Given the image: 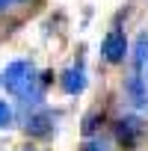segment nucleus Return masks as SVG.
<instances>
[{"mask_svg":"<svg viewBox=\"0 0 148 151\" xmlns=\"http://www.w3.org/2000/svg\"><path fill=\"white\" fill-rule=\"evenodd\" d=\"M3 83H6V89H9L12 95H21L27 104H30V98H33V104H36V101L42 98V89H45V80L36 77V68H33L27 59H15V62L6 65Z\"/></svg>","mask_w":148,"mask_h":151,"instance_id":"obj_1","label":"nucleus"},{"mask_svg":"<svg viewBox=\"0 0 148 151\" xmlns=\"http://www.w3.org/2000/svg\"><path fill=\"white\" fill-rule=\"evenodd\" d=\"M101 53H104V59L113 62V65L124 62V59H127V39H124V33H119V30L107 33V36H104V45H101Z\"/></svg>","mask_w":148,"mask_h":151,"instance_id":"obj_2","label":"nucleus"},{"mask_svg":"<svg viewBox=\"0 0 148 151\" xmlns=\"http://www.w3.org/2000/svg\"><path fill=\"white\" fill-rule=\"evenodd\" d=\"M59 83H62V89H65L68 95H80V92L86 89V71H83V65L65 68L62 77H59Z\"/></svg>","mask_w":148,"mask_h":151,"instance_id":"obj_3","label":"nucleus"},{"mask_svg":"<svg viewBox=\"0 0 148 151\" xmlns=\"http://www.w3.org/2000/svg\"><path fill=\"white\" fill-rule=\"evenodd\" d=\"M139 133H142L139 119H121V122L116 124V136H119V142H121L124 148H133L136 139H139Z\"/></svg>","mask_w":148,"mask_h":151,"instance_id":"obj_4","label":"nucleus"},{"mask_svg":"<svg viewBox=\"0 0 148 151\" xmlns=\"http://www.w3.org/2000/svg\"><path fill=\"white\" fill-rule=\"evenodd\" d=\"M145 68H148V33H142L133 45V74L130 77H142L145 80Z\"/></svg>","mask_w":148,"mask_h":151,"instance_id":"obj_5","label":"nucleus"},{"mask_svg":"<svg viewBox=\"0 0 148 151\" xmlns=\"http://www.w3.org/2000/svg\"><path fill=\"white\" fill-rule=\"evenodd\" d=\"M50 130H53V116L47 110H42V113H36V116L27 119V133L30 136H47Z\"/></svg>","mask_w":148,"mask_h":151,"instance_id":"obj_6","label":"nucleus"},{"mask_svg":"<svg viewBox=\"0 0 148 151\" xmlns=\"http://www.w3.org/2000/svg\"><path fill=\"white\" fill-rule=\"evenodd\" d=\"M9 124H12V107L6 101H0V130L9 127Z\"/></svg>","mask_w":148,"mask_h":151,"instance_id":"obj_7","label":"nucleus"},{"mask_svg":"<svg viewBox=\"0 0 148 151\" xmlns=\"http://www.w3.org/2000/svg\"><path fill=\"white\" fill-rule=\"evenodd\" d=\"M83 151H101V145H98V142H92V139H89V142H86V145H83Z\"/></svg>","mask_w":148,"mask_h":151,"instance_id":"obj_8","label":"nucleus"},{"mask_svg":"<svg viewBox=\"0 0 148 151\" xmlns=\"http://www.w3.org/2000/svg\"><path fill=\"white\" fill-rule=\"evenodd\" d=\"M12 3H18V0H0V9H6V6H12Z\"/></svg>","mask_w":148,"mask_h":151,"instance_id":"obj_9","label":"nucleus"},{"mask_svg":"<svg viewBox=\"0 0 148 151\" xmlns=\"http://www.w3.org/2000/svg\"><path fill=\"white\" fill-rule=\"evenodd\" d=\"M27 151H33V148H27Z\"/></svg>","mask_w":148,"mask_h":151,"instance_id":"obj_10","label":"nucleus"}]
</instances>
